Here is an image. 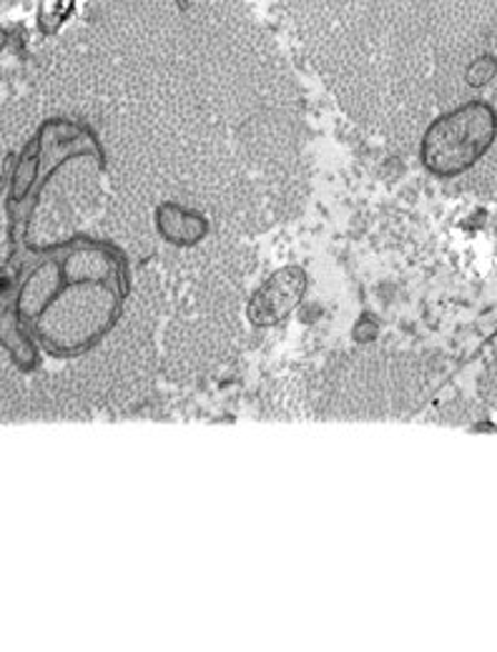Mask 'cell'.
Here are the masks:
<instances>
[{
	"mask_svg": "<svg viewBox=\"0 0 497 652\" xmlns=\"http://www.w3.org/2000/svg\"><path fill=\"white\" fill-rule=\"evenodd\" d=\"M131 292V269L119 246L81 236L36 256L8 309L46 357L78 359L119 326Z\"/></svg>",
	"mask_w": 497,
	"mask_h": 652,
	"instance_id": "1",
	"label": "cell"
},
{
	"mask_svg": "<svg viewBox=\"0 0 497 652\" xmlns=\"http://www.w3.org/2000/svg\"><path fill=\"white\" fill-rule=\"evenodd\" d=\"M495 118L483 103H470L440 116L423 138V164L437 179H455L493 144Z\"/></svg>",
	"mask_w": 497,
	"mask_h": 652,
	"instance_id": "2",
	"label": "cell"
},
{
	"mask_svg": "<svg viewBox=\"0 0 497 652\" xmlns=\"http://www.w3.org/2000/svg\"><path fill=\"white\" fill-rule=\"evenodd\" d=\"M153 224L161 239L171 246H179V249H191L209 236V221L199 211L173 201L159 204Z\"/></svg>",
	"mask_w": 497,
	"mask_h": 652,
	"instance_id": "4",
	"label": "cell"
},
{
	"mask_svg": "<svg viewBox=\"0 0 497 652\" xmlns=\"http://www.w3.org/2000/svg\"><path fill=\"white\" fill-rule=\"evenodd\" d=\"M71 0H46L43 8V26H56L66 16Z\"/></svg>",
	"mask_w": 497,
	"mask_h": 652,
	"instance_id": "6",
	"label": "cell"
},
{
	"mask_svg": "<svg viewBox=\"0 0 497 652\" xmlns=\"http://www.w3.org/2000/svg\"><path fill=\"white\" fill-rule=\"evenodd\" d=\"M309 274L301 266H281L267 281L259 284V289L247 302V319L257 329H271L287 322L297 306L307 296Z\"/></svg>",
	"mask_w": 497,
	"mask_h": 652,
	"instance_id": "3",
	"label": "cell"
},
{
	"mask_svg": "<svg viewBox=\"0 0 497 652\" xmlns=\"http://www.w3.org/2000/svg\"><path fill=\"white\" fill-rule=\"evenodd\" d=\"M3 352H8V357H11L23 372H33L43 354L8 306L3 309Z\"/></svg>",
	"mask_w": 497,
	"mask_h": 652,
	"instance_id": "5",
	"label": "cell"
}]
</instances>
